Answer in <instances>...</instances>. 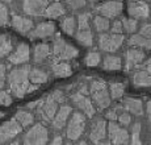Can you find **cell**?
<instances>
[{"mask_svg": "<svg viewBox=\"0 0 151 145\" xmlns=\"http://www.w3.org/2000/svg\"><path fill=\"white\" fill-rule=\"evenodd\" d=\"M130 143L133 145H141V123H135L132 128V136H130Z\"/></svg>", "mask_w": 151, "mask_h": 145, "instance_id": "8d00e7d4", "label": "cell"}, {"mask_svg": "<svg viewBox=\"0 0 151 145\" xmlns=\"http://www.w3.org/2000/svg\"><path fill=\"white\" fill-rule=\"evenodd\" d=\"M66 14V7L60 1H53L51 4L47 5L43 16L47 19H59V17Z\"/></svg>", "mask_w": 151, "mask_h": 145, "instance_id": "d4e9b609", "label": "cell"}, {"mask_svg": "<svg viewBox=\"0 0 151 145\" xmlns=\"http://www.w3.org/2000/svg\"><path fill=\"white\" fill-rule=\"evenodd\" d=\"M14 117L17 119V121H19L24 128L30 127L32 124L34 123V115L32 114L30 111H27V109H20V111H17Z\"/></svg>", "mask_w": 151, "mask_h": 145, "instance_id": "1f68e13d", "label": "cell"}, {"mask_svg": "<svg viewBox=\"0 0 151 145\" xmlns=\"http://www.w3.org/2000/svg\"><path fill=\"white\" fill-rule=\"evenodd\" d=\"M121 21L124 25V32H126V33L133 34L138 29V20L134 17H124Z\"/></svg>", "mask_w": 151, "mask_h": 145, "instance_id": "836d02e7", "label": "cell"}, {"mask_svg": "<svg viewBox=\"0 0 151 145\" xmlns=\"http://www.w3.org/2000/svg\"><path fill=\"white\" fill-rule=\"evenodd\" d=\"M124 5L121 0H108V1L100 4L99 7H96V12L101 16H105L108 19H116L122 13Z\"/></svg>", "mask_w": 151, "mask_h": 145, "instance_id": "5bb4252c", "label": "cell"}, {"mask_svg": "<svg viewBox=\"0 0 151 145\" xmlns=\"http://www.w3.org/2000/svg\"><path fill=\"white\" fill-rule=\"evenodd\" d=\"M129 46L132 48H139V49H146V50H151V40L145 37L141 33H133L130 36L129 41Z\"/></svg>", "mask_w": 151, "mask_h": 145, "instance_id": "484cf974", "label": "cell"}, {"mask_svg": "<svg viewBox=\"0 0 151 145\" xmlns=\"http://www.w3.org/2000/svg\"><path fill=\"white\" fill-rule=\"evenodd\" d=\"M89 95L92 98V102L95 103L97 109L103 111V109L108 108L110 106V92L109 87L104 80L101 79H93L89 83Z\"/></svg>", "mask_w": 151, "mask_h": 145, "instance_id": "3957f363", "label": "cell"}, {"mask_svg": "<svg viewBox=\"0 0 151 145\" xmlns=\"http://www.w3.org/2000/svg\"><path fill=\"white\" fill-rule=\"evenodd\" d=\"M101 62V56L99 51H89L84 58V63L88 67H96Z\"/></svg>", "mask_w": 151, "mask_h": 145, "instance_id": "e575fe53", "label": "cell"}, {"mask_svg": "<svg viewBox=\"0 0 151 145\" xmlns=\"http://www.w3.org/2000/svg\"><path fill=\"white\" fill-rule=\"evenodd\" d=\"M30 66H17L12 69L7 77L9 92L17 99H22L27 94L38 90L40 85H34L29 79Z\"/></svg>", "mask_w": 151, "mask_h": 145, "instance_id": "6da1fadb", "label": "cell"}, {"mask_svg": "<svg viewBox=\"0 0 151 145\" xmlns=\"http://www.w3.org/2000/svg\"><path fill=\"white\" fill-rule=\"evenodd\" d=\"M118 123L121 124L122 127H125L126 128L127 125H130L132 124V116H130V112H122V114H120L118 115Z\"/></svg>", "mask_w": 151, "mask_h": 145, "instance_id": "ab89813d", "label": "cell"}, {"mask_svg": "<svg viewBox=\"0 0 151 145\" xmlns=\"http://www.w3.org/2000/svg\"><path fill=\"white\" fill-rule=\"evenodd\" d=\"M70 99H71L72 104H74L75 107H76L79 111H82L84 115L87 116V117L92 119L96 114V108H95V103L92 102V99H89L88 96H87V94H84V92H75V94H72L71 96H70Z\"/></svg>", "mask_w": 151, "mask_h": 145, "instance_id": "8fae6325", "label": "cell"}, {"mask_svg": "<svg viewBox=\"0 0 151 145\" xmlns=\"http://www.w3.org/2000/svg\"><path fill=\"white\" fill-rule=\"evenodd\" d=\"M109 92H110V98L113 100H118L124 96L125 94V83L120 82H112L109 83Z\"/></svg>", "mask_w": 151, "mask_h": 145, "instance_id": "d6a6232c", "label": "cell"}, {"mask_svg": "<svg viewBox=\"0 0 151 145\" xmlns=\"http://www.w3.org/2000/svg\"><path fill=\"white\" fill-rule=\"evenodd\" d=\"M110 32L112 33H117V34H122L124 32V25H122V21L121 20H116L110 24Z\"/></svg>", "mask_w": 151, "mask_h": 145, "instance_id": "60d3db41", "label": "cell"}, {"mask_svg": "<svg viewBox=\"0 0 151 145\" xmlns=\"http://www.w3.org/2000/svg\"><path fill=\"white\" fill-rule=\"evenodd\" d=\"M66 5L72 11H79L86 7L87 0H65Z\"/></svg>", "mask_w": 151, "mask_h": 145, "instance_id": "74e56055", "label": "cell"}, {"mask_svg": "<svg viewBox=\"0 0 151 145\" xmlns=\"http://www.w3.org/2000/svg\"><path fill=\"white\" fill-rule=\"evenodd\" d=\"M72 115V108L70 106H66V104H63V106H60V108L57 111V114H55L54 119L51 120V127H53L54 130H60L63 129L66 125H67L68 123V119L70 116Z\"/></svg>", "mask_w": 151, "mask_h": 145, "instance_id": "44dd1931", "label": "cell"}, {"mask_svg": "<svg viewBox=\"0 0 151 145\" xmlns=\"http://www.w3.org/2000/svg\"><path fill=\"white\" fill-rule=\"evenodd\" d=\"M53 54V50H51L50 45L46 42H42V44H37L36 46L33 48V51H32V58H33L34 63L37 65H41V63L46 62L47 58Z\"/></svg>", "mask_w": 151, "mask_h": 145, "instance_id": "7402d4cb", "label": "cell"}, {"mask_svg": "<svg viewBox=\"0 0 151 145\" xmlns=\"http://www.w3.org/2000/svg\"><path fill=\"white\" fill-rule=\"evenodd\" d=\"M75 38L76 41L83 46L93 45V33L91 29V13L83 12L78 16V29L75 33Z\"/></svg>", "mask_w": 151, "mask_h": 145, "instance_id": "277c9868", "label": "cell"}, {"mask_svg": "<svg viewBox=\"0 0 151 145\" xmlns=\"http://www.w3.org/2000/svg\"><path fill=\"white\" fill-rule=\"evenodd\" d=\"M108 136V124L103 119H96L89 130V140L93 144H101Z\"/></svg>", "mask_w": 151, "mask_h": 145, "instance_id": "e0dca14e", "label": "cell"}, {"mask_svg": "<svg viewBox=\"0 0 151 145\" xmlns=\"http://www.w3.org/2000/svg\"><path fill=\"white\" fill-rule=\"evenodd\" d=\"M51 50H53L54 61H70L78 57L79 50L71 44L63 40L60 34H57L53 40V45H51Z\"/></svg>", "mask_w": 151, "mask_h": 145, "instance_id": "5b68a950", "label": "cell"}, {"mask_svg": "<svg viewBox=\"0 0 151 145\" xmlns=\"http://www.w3.org/2000/svg\"><path fill=\"white\" fill-rule=\"evenodd\" d=\"M29 79L34 85H45L49 82V74L40 67H30Z\"/></svg>", "mask_w": 151, "mask_h": 145, "instance_id": "4316f807", "label": "cell"}, {"mask_svg": "<svg viewBox=\"0 0 151 145\" xmlns=\"http://www.w3.org/2000/svg\"><path fill=\"white\" fill-rule=\"evenodd\" d=\"M108 137L112 144L125 145L130 143V135L125 127L117 124L116 121H109L108 124Z\"/></svg>", "mask_w": 151, "mask_h": 145, "instance_id": "7c38bea8", "label": "cell"}, {"mask_svg": "<svg viewBox=\"0 0 151 145\" xmlns=\"http://www.w3.org/2000/svg\"><path fill=\"white\" fill-rule=\"evenodd\" d=\"M89 3H97V1H100V0H88Z\"/></svg>", "mask_w": 151, "mask_h": 145, "instance_id": "c3c4849f", "label": "cell"}, {"mask_svg": "<svg viewBox=\"0 0 151 145\" xmlns=\"http://www.w3.org/2000/svg\"><path fill=\"white\" fill-rule=\"evenodd\" d=\"M49 1L50 0H22V12L33 17L43 16Z\"/></svg>", "mask_w": 151, "mask_h": 145, "instance_id": "2e32d148", "label": "cell"}, {"mask_svg": "<svg viewBox=\"0 0 151 145\" xmlns=\"http://www.w3.org/2000/svg\"><path fill=\"white\" fill-rule=\"evenodd\" d=\"M122 67V59L117 56H105L103 61V69L108 71H116Z\"/></svg>", "mask_w": 151, "mask_h": 145, "instance_id": "f546056e", "label": "cell"}, {"mask_svg": "<svg viewBox=\"0 0 151 145\" xmlns=\"http://www.w3.org/2000/svg\"><path fill=\"white\" fill-rule=\"evenodd\" d=\"M60 28L68 36H75L78 29V20L74 16H65L60 20Z\"/></svg>", "mask_w": 151, "mask_h": 145, "instance_id": "f1b7e54d", "label": "cell"}, {"mask_svg": "<svg viewBox=\"0 0 151 145\" xmlns=\"http://www.w3.org/2000/svg\"><path fill=\"white\" fill-rule=\"evenodd\" d=\"M54 34H55L54 22L42 21V22H38L36 27L32 29L28 36L32 40H37V38H49V37H53Z\"/></svg>", "mask_w": 151, "mask_h": 145, "instance_id": "d6986e66", "label": "cell"}, {"mask_svg": "<svg viewBox=\"0 0 151 145\" xmlns=\"http://www.w3.org/2000/svg\"><path fill=\"white\" fill-rule=\"evenodd\" d=\"M92 24H93V28L97 33H105V32H108L110 29L109 19L105 16H101L99 13L92 19Z\"/></svg>", "mask_w": 151, "mask_h": 145, "instance_id": "4dcf8cb0", "label": "cell"}, {"mask_svg": "<svg viewBox=\"0 0 151 145\" xmlns=\"http://www.w3.org/2000/svg\"><path fill=\"white\" fill-rule=\"evenodd\" d=\"M139 33L151 40V24H143L139 29Z\"/></svg>", "mask_w": 151, "mask_h": 145, "instance_id": "7bdbcfd3", "label": "cell"}, {"mask_svg": "<svg viewBox=\"0 0 151 145\" xmlns=\"http://www.w3.org/2000/svg\"><path fill=\"white\" fill-rule=\"evenodd\" d=\"M49 141V129L43 121L36 123L25 132L22 137V144L25 145H45Z\"/></svg>", "mask_w": 151, "mask_h": 145, "instance_id": "52a82bcc", "label": "cell"}, {"mask_svg": "<svg viewBox=\"0 0 151 145\" xmlns=\"http://www.w3.org/2000/svg\"><path fill=\"white\" fill-rule=\"evenodd\" d=\"M105 117L109 119L110 121H116L118 119V115H117V109L113 108V109H109L108 112L105 114Z\"/></svg>", "mask_w": 151, "mask_h": 145, "instance_id": "ee69618b", "label": "cell"}, {"mask_svg": "<svg viewBox=\"0 0 151 145\" xmlns=\"http://www.w3.org/2000/svg\"><path fill=\"white\" fill-rule=\"evenodd\" d=\"M146 112H147V119H149V123L151 125V100L147 102L146 104Z\"/></svg>", "mask_w": 151, "mask_h": 145, "instance_id": "f6af8a7d", "label": "cell"}, {"mask_svg": "<svg viewBox=\"0 0 151 145\" xmlns=\"http://www.w3.org/2000/svg\"><path fill=\"white\" fill-rule=\"evenodd\" d=\"M0 1L1 3H8V4H9V3H12L13 0H0Z\"/></svg>", "mask_w": 151, "mask_h": 145, "instance_id": "7dc6e473", "label": "cell"}, {"mask_svg": "<svg viewBox=\"0 0 151 145\" xmlns=\"http://www.w3.org/2000/svg\"><path fill=\"white\" fill-rule=\"evenodd\" d=\"M3 116H4V112H1V111H0V119H1Z\"/></svg>", "mask_w": 151, "mask_h": 145, "instance_id": "681fc988", "label": "cell"}, {"mask_svg": "<svg viewBox=\"0 0 151 145\" xmlns=\"http://www.w3.org/2000/svg\"><path fill=\"white\" fill-rule=\"evenodd\" d=\"M51 71L57 78H67L72 74V67L66 61H54L51 63Z\"/></svg>", "mask_w": 151, "mask_h": 145, "instance_id": "cb8c5ba5", "label": "cell"}, {"mask_svg": "<svg viewBox=\"0 0 151 145\" xmlns=\"http://www.w3.org/2000/svg\"><path fill=\"white\" fill-rule=\"evenodd\" d=\"M5 80H7V67H5V65L0 63V88L4 87Z\"/></svg>", "mask_w": 151, "mask_h": 145, "instance_id": "b9f144b4", "label": "cell"}, {"mask_svg": "<svg viewBox=\"0 0 151 145\" xmlns=\"http://www.w3.org/2000/svg\"><path fill=\"white\" fill-rule=\"evenodd\" d=\"M86 125L87 116L82 111L72 112V115L68 119L67 125H66V137L71 141L79 140L84 133V130H86Z\"/></svg>", "mask_w": 151, "mask_h": 145, "instance_id": "8992f818", "label": "cell"}, {"mask_svg": "<svg viewBox=\"0 0 151 145\" xmlns=\"http://www.w3.org/2000/svg\"><path fill=\"white\" fill-rule=\"evenodd\" d=\"M13 50L12 37L8 34H0V61L8 57Z\"/></svg>", "mask_w": 151, "mask_h": 145, "instance_id": "83f0119b", "label": "cell"}, {"mask_svg": "<svg viewBox=\"0 0 151 145\" xmlns=\"http://www.w3.org/2000/svg\"><path fill=\"white\" fill-rule=\"evenodd\" d=\"M124 34L117 33H100L99 36V48L105 53H116L124 45Z\"/></svg>", "mask_w": 151, "mask_h": 145, "instance_id": "ba28073f", "label": "cell"}, {"mask_svg": "<svg viewBox=\"0 0 151 145\" xmlns=\"http://www.w3.org/2000/svg\"><path fill=\"white\" fill-rule=\"evenodd\" d=\"M24 127L17 121L16 117L11 119V120L5 121L0 125V145L12 143V140L17 137L20 133L22 132Z\"/></svg>", "mask_w": 151, "mask_h": 145, "instance_id": "30bf717a", "label": "cell"}, {"mask_svg": "<svg viewBox=\"0 0 151 145\" xmlns=\"http://www.w3.org/2000/svg\"><path fill=\"white\" fill-rule=\"evenodd\" d=\"M122 107L125 111L130 112L134 116H142L143 115V103L141 99H135V98H126L122 102Z\"/></svg>", "mask_w": 151, "mask_h": 145, "instance_id": "603a6c76", "label": "cell"}, {"mask_svg": "<svg viewBox=\"0 0 151 145\" xmlns=\"http://www.w3.org/2000/svg\"><path fill=\"white\" fill-rule=\"evenodd\" d=\"M132 82L135 87H151V58L145 59L133 70Z\"/></svg>", "mask_w": 151, "mask_h": 145, "instance_id": "9c48e42d", "label": "cell"}, {"mask_svg": "<svg viewBox=\"0 0 151 145\" xmlns=\"http://www.w3.org/2000/svg\"><path fill=\"white\" fill-rule=\"evenodd\" d=\"M8 24H11L9 9L4 3H0V27H5Z\"/></svg>", "mask_w": 151, "mask_h": 145, "instance_id": "d590c367", "label": "cell"}, {"mask_svg": "<svg viewBox=\"0 0 151 145\" xmlns=\"http://www.w3.org/2000/svg\"><path fill=\"white\" fill-rule=\"evenodd\" d=\"M127 12L130 17L137 20H146L150 17V5L142 0H133L127 5Z\"/></svg>", "mask_w": 151, "mask_h": 145, "instance_id": "ffe728a7", "label": "cell"}, {"mask_svg": "<svg viewBox=\"0 0 151 145\" xmlns=\"http://www.w3.org/2000/svg\"><path fill=\"white\" fill-rule=\"evenodd\" d=\"M30 57H32V51L29 45H27L25 42H20L16 46V49L12 50V53L8 56V62L14 66L25 65L27 62H29Z\"/></svg>", "mask_w": 151, "mask_h": 145, "instance_id": "4fadbf2b", "label": "cell"}, {"mask_svg": "<svg viewBox=\"0 0 151 145\" xmlns=\"http://www.w3.org/2000/svg\"><path fill=\"white\" fill-rule=\"evenodd\" d=\"M11 25L13 27V29L19 33L28 36L30 33V30L34 28V22L32 19H29L27 16H22L19 13H12L11 14Z\"/></svg>", "mask_w": 151, "mask_h": 145, "instance_id": "ac0fdd59", "label": "cell"}, {"mask_svg": "<svg viewBox=\"0 0 151 145\" xmlns=\"http://www.w3.org/2000/svg\"><path fill=\"white\" fill-rule=\"evenodd\" d=\"M146 59V54L142 49L139 48H132L127 49L125 53V70L126 71H133L137 69L143 61Z\"/></svg>", "mask_w": 151, "mask_h": 145, "instance_id": "9a60e30c", "label": "cell"}, {"mask_svg": "<svg viewBox=\"0 0 151 145\" xmlns=\"http://www.w3.org/2000/svg\"><path fill=\"white\" fill-rule=\"evenodd\" d=\"M62 143H63L62 136H55L53 140H51V144H53V145H59V144H62Z\"/></svg>", "mask_w": 151, "mask_h": 145, "instance_id": "bcb514c9", "label": "cell"}, {"mask_svg": "<svg viewBox=\"0 0 151 145\" xmlns=\"http://www.w3.org/2000/svg\"><path fill=\"white\" fill-rule=\"evenodd\" d=\"M12 96L13 95L11 92L0 88V106H9L12 103Z\"/></svg>", "mask_w": 151, "mask_h": 145, "instance_id": "f35d334b", "label": "cell"}, {"mask_svg": "<svg viewBox=\"0 0 151 145\" xmlns=\"http://www.w3.org/2000/svg\"><path fill=\"white\" fill-rule=\"evenodd\" d=\"M65 102V95L60 90H55L50 95H47L46 98L36 102H32L28 104L29 109L36 111V116L43 123H51V120L54 119L57 111L59 109V104Z\"/></svg>", "mask_w": 151, "mask_h": 145, "instance_id": "7a4b0ae2", "label": "cell"}]
</instances>
